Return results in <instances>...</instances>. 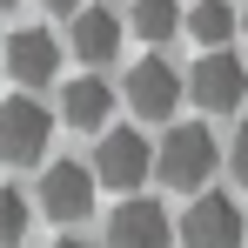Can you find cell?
<instances>
[{
	"label": "cell",
	"instance_id": "1",
	"mask_svg": "<svg viewBox=\"0 0 248 248\" xmlns=\"http://www.w3.org/2000/svg\"><path fill=\"white\" fill-rule=\"evenodd\" d=\"M215 168H221V148H215V134L202 121H181L161 134V148H155V174H161L168 188H208L215 181Z\"/></svg>",
	"mask_w": 248,
	"mask_h": 248
},
{
	"label": "cell",
	"instance_id": "2",
	"mask_svg": "<svg viewBox=\"0 0 248 248\" xmlns=\"http://www.w3.org/2000/svg\"><path fill=\"white\" fill-rule=\"evenodd\" d=\"M87 168H94V181H101V188H121V195H134V188L155 174V148H148L134 127H108Z\"/></svg>",
	"mask_w": 248,
	"mask_h": 248
},
{
	"label": "cell",
	"instance_id": "3",
	"mask_svg": "<svg viewBox=\"0 0 248 248\" xmlns=\"http://www.w3.org/2000/svg\"><path fill=\"white\" fill-rule=\"evenodd\" d=\"M47 141H54V114H47L41 101H27V94L0 101V161L27 168V161L47 155Z\"/></svg>",
	"mask_w": 248,
	"mask_h": 248
},
{
	"label": "cell",
	"instance_id": "4",
	"mask_svg": "<svg viewBox=\"0 0 248 248\" xmlns=\"http://www.w3.org/2000/svg\"><path fill=\"white\" fill-rule=\"evenodd\" d=\"M188 94H195V108H208V114H235V108H242V94H248L242 61H235L228 47H208L202 61L188 67Z\"/></svg>",
	"mask_w": 248,
	"mask_h": 248
},
{
	"label": "cell",
	"instance_id": "5",
	"mask_svg": "<svg viewBox=\"0 0 248 248\" xmlns=\"http://www.w3.org/2000/svg\"><path fill=\"white\" fill-rule=\"evenodd\" d=\"M108 248H174L168 208L148 202V195H127V202L108 215Z\"/></svg>",
	"mask_w": 248,
	"mask_h": 248
},
{
	"label": "cell",
	"instance_id": "6",
	"mask_svg": "<svg viewBox=\"0 0 248 248\" xmlns=\"http://www.w3.org/2000/svg\"><path fill=\"white\" fill-rule=\"evenodd\" d=\"M0 67H7L20 87H47L61 74V41H54L47 27H14L7 47H0Z\"/></svg>",
	"mask_w": 248,
	"mask_h": 248
},
{
	"label": "cell",
	"instance_id": "7",
	"mask_svg": "<svg viewBox=\"0 0 248 248\" xmlns=\"http://www.w3.org/2000/svg\"><path fill=\"white\" fill-rule=\"evenodd\" d=\"M181 87H188V81L168 67L161 54L134 61V74H127V108H134V121H168L174 101H181Z\"/></svg>",
	"mask_w": 248,
	"mask_h": 248
},
{
	"label": "cell",
	"instance_id": "8",
	"mask_svg": "<svg viewBox=\"0 0 248 248\" xmlns=\"http://www.w3.org/2000/svg\"><path fill=\"white\" fill-rule=\"evenodd\" d=\"M94 168L81 161H54L41 174V215H54V221H87V208H94Z\"/></svg>",
	"mask_w": 248,
	"mask_h": 248
},
{
	"label": "cell",
	"instance_id": "9",
	"mask_svg": "<svg viewBox=\"0 0 248 248\" xmlns=\"http://www.w3.org/2000/svg\"><path fill=\"white\" fill-rule=\"evenodd\" d=\"M181 248H242V208L228 195H195L181 221Z\"/></svg>",
	"mask_w": 248,
	"mask_h": 248
},
{
	"label": "cell",
	"instance_id": "10",
	"mask_svg": "<svg viewBox=\"0 0 248 248\" xmlns=\"http://www.w3.org/2000/svg\"><path fill=\"white\" fill-rule=\"evenodd\" d=\"M67 47L81 54V67H108V61L121 54V14H108V7H81L74 27H67Z\"/></svg>",
	"mask_w": 248,
	"mask_h": 248
},
{
	"label": "cell",
	"instance_id": "11",
	"mask_svg": "<svg viewBox=\"0 0 248 248\" xmlns=\"http://www.w3.org/2000/svg\"><path fill=\"white\" fill-rule=\"evenodd\" d=\"M61 114H67V127H108V114H114V94H108V81H94V74H81V81H67V94H61Z\"/></svg>",
	"mask_w": 248,
	"mask_h": 248
},
{
	"label": "cell",
	"instance_id": "12",
	"mask_svg": "<svg viewBox=\"0 0 248 248\" xmlns=\"http://www.w3.org/2000/svg\"><path fill=\"white\" fill-rule=\"evenodd\" d=\"M235 27H242V14H235L228 0H195V7H188V34L202 47H228Z\"/></svg>",
	"mask_w": 248,
	"mask_h": 248
},
{
	"label": "cell",
	"instance_id": "13",
	"mask_svg": "<svg viewBox=\"0 0 248 248\" xmlns=\"http://www.w3.org/2000/svg\"><path fill=\"white\" fill-rule=\"evenodd\" d=\"M174 27H181V7L174 0H134V34L141 41H168Z\"/></svg>",
	"mask_w": 248,
	"mask_h": 248
},
{
	"label": "cell",
	"instance_id": "14",
	"mask_svg": "<svg viewBox=\"0 0 248 248\" xmlns=\"http://www.w3.org/2000/svg\"><path fill=\"white\" fill-rule=\"evenodd\" d=\"M27 235V195L20 188H0V248H14Z\"/></svg>",
	"mask_w": 248,
	"mask_h": 248
},
{
	"label": "cell",
	"instance_id": "15",
	"mask_svg": "<svg viewBox=\"0 0 248 248\" xmlns=\"http://www.w3.org/2000/svg\"><path fill=\"white\" fill-rule=\"evenodd\" d=\"M228 168H235V181L248 188V121L235 127V148H228Z\"/></svg>",
	"mask_w": 248,
	"mask_h": 248
},
{
	"label": "cell",
	"instance_id": "16",
	"mask_svg": "<svg viewBox=\"0 0 248 248\" xmlns=\"http://www.w3.org/2000/svg\"><path fill=\"white\" fill-rule=\"evenodd\" d=\"M41 7H54V14H81V0H41Z\"/></svg>",
	"mask_w": 248,
	"mask_h": 248
},
{
	"label": "cell",
	"instance_id": "17",
	"mask_svg": "<svg viewBox=\"0 0 248 248\" xmlns=\"http://www.w3.org/2000/svg\"><path fill=\"white\" fill-rule=\"evenodd\" d=\"M54 248H94V242H81V235H61V242H54Z\"/></svg>",
	"mask_w": 248,
	"mask_h": 248
},
{
	"label": "cell",
	"instance_id": "18",
	"mask_svg": "<svg viewBox=\"0 0 248 248\" xmlns=\"http://www.w3.org/2000/svg\"><path fill=\"white\" fill-rule=\"evenodd\" d=\"M242 34H248V7H242Z\"/></svg>",
	"mask_w": 248,
	"mask_h": 248
},
{
	"label": "cell",
	"instance_id": "19",
	"mask_svg": "<svg viewBox=\"0 0 248 248\" xmlns=\"http://www.w3.org/2000/svg\"><path fill=\"white\" fill-rule=\"evenodd\" d=\"M0 7H14V0H0Z\"/></svg>",
	"mask_w": 248,
	"mask_h": 248
}]
</instances>
